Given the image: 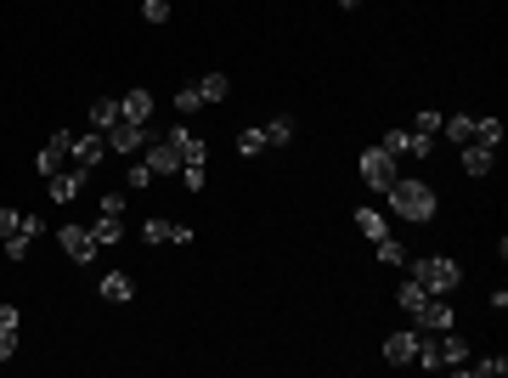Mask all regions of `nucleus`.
<instances>
[{"instance_id": "obj_1", "label": "nucleus", "mask_w": 508, "mask_h": 378, "mask_svg": "<svg viewBox=\"0 0 508 378\" xmlns=\"http://www.w3.org/2000/svg\"><path fill=\"white\" fill-rule=\"evenodd\" d=\"M384 198H390V215H402V220H412V226L435 220V209H441L435 187H429V181H407V175H395L390 187H384Z\"/></svg>"}, {"instance_id": "obj_2", "label": "nucleus", "mask_w": 508, "mask_h": 378, "mask_svg": "<svg viewBox=\"0 0 508 378\" xmlns=\"http://www.w3.org/2000/svg\"><path fill=\"white\" fill-rule=\"evenodd\" d=\"M407 277H418L429 294H452L457 282H464V266L446 260V254H424V260H412V266H407Z\"/></svg>"}, {"instance_id": "obj_3", "label": "nucleus", "mask_w": 508, "mask_h": 378, "mask_svg": "<svg viewBox=\"0 0 508 378\" xmlns=\"http://www.w3.org/2000/svg\"><path fill=\"white\" fill-rule=\"evenodd\" d=\"M152 135H159V130H152V119H119V125L107 130V153L136 158V153H142V147L152 142Z\"/></svg>"}, {"instance_id": "obj_4", "label": "nucleus", "mask_w": 508, "mask_h": 378, "mask_svg": "<svg viewBox=\"0 0 508 378\" xmlns=\"http://www.w3.org/2000/svg\"><path fill=\"white\" fill-rule=\"evenodd\" d=\"M402 175V158H390L384 147L373 142V147H362V187H373V192H384L390 181Z\"/></svg>"}, {"instance_id": "obj_5", "label": "nucleus", "mask_w": 508, "mask_h": 378, "mask_svg": "<svg viewBox=\"0 0 508 378\" xmlns=\"http://www.w3.org/2000/svg\"><path fill=\"white\" fill-rule=\"evenodd\" d=\"M384 153L390 158H429L435 153V135H418V130H384Z\"/></svg>"}, {"instance_id": "obj_6", "label": "nucleus", "mask_w": 508, "mask_h": 378, "mask_svg": "<svg viewBox=\"0 0 508 378\" xmlns=\"http://www.w3.org/2000/svg\"><path fill=\"white\" fill-rule=\"evenodd\" d=\"M57 243H63V254H68L74 266H90V260L102 254V243L90 237V226H63V232H57Z\"/></svg>"}, {"instance_id": "obj_7", "label": "nucleus", "mask_w": 508, "mask_h": 378, "mask_svg": "<svg viewBox=\"0 0 508 378\" xmlns=\"http://www.w3.org/2000/svg\"><path fill=\"white\" fill-rule=\"evenodd\" d=\"M40 232H45V220H40V215H23V220H18V232H12V237H0V249H6V260H12V266H23Z\"/></svg>"}, {"instance_id": "obj_8", "label": "nucleus", "mask_w": 508, "mask_h": 378, "mask_svg": "<svg viewBox=\"0 0 508 378\" xmlns=\"http://www.w3.org/2000/svg\"><path fill=\"white\" fill-rule=\"evenodd\" d=\"M85 181H90V170H80V164H63L57 175H45V192H51V204H74Z\"/></svg>"}, {"instance_id": "obj_9", "label": "nucleus", "mask_w": 508, "mask_h": 378, "mask_svg": "<svg viewBox=\"0 0 508 378\" xmlns=\"http://www.w3.org/2000/svg\"><path fill=\"white\" fill-rule=\"evenodd\" d=\"M412 328H418V334H446V328H452V299H446V294H429L424 311L412 316Z\"/></svg>"}, {"instance_id": "obj_10", "label": "nucleus", "mask_w": 508, "mask_h": 378, "mask_svg": "<svg viewBox=\"0 0 508 378\" xmlns=\"http://www.w3.org/2000/svg\"><path fill=\"white\" fill-rule=\"evenodd\" d=\"M68 147H74V130H57V135H45V147L35 153V170L40 175H57L68 164Z\"/></svg>"}, {"instance_id": "obj_11", "label": "nucleus", "mask_w": 508, "mask_h": 378, "mask_svg": "<svg viewBox=\"0 0 508 378\" xmlns=\"http://www.w3.org/2000/svg\"><path fill=\"white\" fill-rule=\"evenodd\" d=\"M142 164L152 175H176L181 170V153H176V142H169V135H152V142L142 147Z\"/></svg>"}, {"instance_id": "obj_12", "label": "nucleus", "mask_w": 508, "mask_h": 378, "mask_svg": "<svg viewBox=\"0 0 508 378\" xmlns=\"http://www.w3.org/2000/svg\"><path fill=\"white\" fill-rule=\"evenodd\" d=\"M102 158H107V135H102V130H90V135H74V147H68V164H80V170H97Z\"/></svg>"}, {"instance_id": "obj_13", "label": "nucleus", "mask_w": 508, "mask_h": 378, "mask_svg": "<svg viewBox=\"0 0 508 378\" xmlns=\"http://www.w3.org/2000/svg\"><path fill=\"white\" fill-rule=\"evenodd\" d=\"M142 243H181V249H187L192 243V226H176V220L152 215V220H142Z\"/></svg>"}, {"instance_id": "obj_14", "label": "nucleus", "mask_w": 508, "mask_h": 378, "mask_svg": "<svg viewBox=\"0 0 508 378\" xmlns=\"http://www.w3.org/2000/svg\"><path fill=\"white\" fill-rule=\"evenodd\" d=\"M435 356H441V367H452V373H457V367L469 361V339L446 328V334H435Z\"/></svg>"}, {"instance_id": "obj_15", "label": "nucleus", "mask_w": 508, "mask_h": 378, "mask_svg": "<svg viewBox=\"0 0 508 378\" xmlns=\"http://www.w3.org/2000/svg\"><path fill=\"white\" fill-rule=\"evenodd\" d=\"M97 294L107 299V305H125V299H136V277L130 271H107V277L97 282Z\"/></svg>"}, {"instance_id": "obj_16", "label": "nucleus", "mask_w": 508, "mask_h": 378, "mask_svg": "<svg viewBox=\"0 0 508 378\" xmlns=\"http://www.w3.org/2000/svg\"><path fill=\"white\" fill-rule=\"evenodd\" d=\"M18 328H23V311L18 305H0V361L18 356Z\"/></svg>"}, {"instance_id": "obj_17", "label": "nucleus", "mask_w": 508, "mask_h": 378, "mask_svg": "<svg viewBox=\"0 0 508 378\" xmlns=\"http://www.w3.org/2000/svg\"><path fill=\"white\" fill-rule=\"evenodd\" d=\"M192 90H198L204 108H221V102L232 96V80H226V73H204V80H192Z\"/></svg>"}, {"instance_id": "obj_18", "label": "nucleus", "mask_w": 508, "mask_h": 378, "mask_svg": "<svg viewBox=\"0 0 508 378\" xmlns=\"http://www.w3.org/2000/svg\"><path fill=\"white\" fill-rule=\"evenodd\" d=\"M412 356H418V328H407V334H390V339H384V361L407 367Z\"/></svg>"}, {"instance_id": "obj_19", "label": "nucleus", "mask_w": 508, "mask_h": 378, "mask_svg": "<svg viewBox=\"0 0 508 378\" xmlns=\"http://www.w3.org/2000/svg\"><path fill=\"white\" fill-rule=\"evenodd\" d=\"M169 142H176V153H181V164L187 158H209V147H204V135H192L187 125H176V130H164Z\"/></svg>"}, {"instance_id": "obj_20", "label": "nucleus", "mask_w": 508, "mask_h": 378, "mask_svg": "<svg viewBox=\"0 0 508 378\" xmlns=\"http://www.w3.org/2000/svg\"><path fill=\"white\" fill-rule=\"evenodd\" d=\"M119 119H152V90H125V96H119Z\"/></svg>"}, {"instance_id": "obj_21", "label": "nucleus", "mask_w": 508, "mask_h": 378, "mask_svg": "<svg viewBox=\"0 0 508 378\" xmlns=\"http://www.w3.org/2000/svg\"><path fill=\"white\" fill-rule=\"evenodd\" d=\"M457 153H464V170H469V175H491V164H497V153L481 147V142H464Z\"/></svg>"}, {"instance_id": "obj_22", "label": "nucleus", "mask_w": 508, "mask_h": 378, "mask_svg": "<svg viewBox=\"0 0 508 378\" xmlns=\"http://www.w3.org/2000/svg\"><path fill=\"white\" fill-rule=\"evenodd\" d=\"M119 125V96H97V102H90V130H113Z\"/></svg>"}, {"instance_id": "obj_23", "label": "nucleus", "mask_w": 508, "mask_h": 378, "mask_svg": "<svg viewBox=\"0 0 508 378\" xmlns=\"http://www.w3.org/2000/svg\"><path fill=\"white\" fill-rule=\"evenodd\" d=\"M424 299H429V289H424V282H418V277H407V282H402V289H395V305H402L407 316H418V311H424Z\"/></svg>"}, {"instance_id": "obj_24", "label": "nucleus", "mask_w": 508, "mask_h": 378, "mask_svg": "<svg viewBox=\"0 0 508 378\" xmlns=\"http://www.w3.org/2000/svg\"><path fill=\"white\" fill-rule=\"evenodd\" d=\"M90 237H97L102 249H113L119 237H125V215H97V226H90Z\"/></svg>"}, {"instance_id": "obj_25", "label": "nucleus", "mask_w": 508, "mask_h": 378, "mask_svg": "<svg viewBox=\"0 0 508 378\" xmlns=\"http://www.w3.org/2000/svg\"><path fill=\"white\" fill-rule=\"evenodd\" d=\"M294 130H300L294 113H277L271 125H266V147H288V142H294Z\"/></svg>"}, {"instance_id": "obj_26", "label": "nucleus", "mask_w": 508, "mask_h": 378, "mask_svg": "<svg viewBox=\"0 0 508 378\" xmlns=\"http://www.w3.org/2000/svg\"><path fill=\"white\" fill-rule=\"evenodd\" d=\"M441 135H452V147L474 142V113H452V119H441Z\"/></svg>"}, {"instance_id": "obj_27", "label": "nucleus", "mask_w": 508, "mask_h": 378, "mask_svg": "<svg viewBox=\"0 0 508 378\" xmlns=\"http://www.w3.org/2000/svg\"><path fill=\"white\" fill-rule=\"evenodd\" d=\"M457 373H469V378H503V373H508V361H503V356H481V361L469 356Z\"/></svg>"}, {"instance_id": "obj_28", "label": "nucleus", "mask_w": 508, "mask_h": 378, "mask_svg": "<svg viewBox=\"0 0 508 378\" xmlns=\"http://www.w3.org/2000/svg\"><path fill=\"white\" fill-rule=\"evenodd\" d=\"M238 153H243V158H260V153H266V125H243V130H238Z\"/></svg>"}, {"instance_id": "obj_29", "label": "nucleus", "mask_w": 508, "mask_h": 378, "mask_svg": "<svg viewBox=\"0 0 508 378\" xmlns=\"http://www.w3.org/2000/svg\"><path fill=\"white\" fill-rule=\"evenodd\" d=\"M356 226H362V237H367V243H379V237H390V220H384L379 209H356Z\"/></svg>"}, {"instance_id": "obj_30", "label": "nucleus", "mask_w": 508, "mask_h": 378, "mask_svg": "<svg viewBox=\"0 0 508 378\" xmlns=\"http://www.w3.org/2000/svg\"><path fill=\"white\" fill-rule=\"evenodd\" d=\"M176 175H181V187H187V192H204V181H209V158H187Z\"/></svg>"}, {"instance_id": "obj_31", "label": "nucleus", "mask_w": 508, "mask_h": 378, "mask_svg": "<svg viewBox=\"0 0 508 378\" xmlns=\"http://www.w3.org/2000/svg\"><path fill=\"white\" fill-rule=\"evenodd\" d=\"M474 142L497 153V147H503V119H474Z\"/></svg>"}, {"instance_id": "obj_32", "label": "nucleus", "mask_w": 508, "mask_h": 378, "mask_svg": "<svg viewBox=\"0 0 508 378\" xmlns=\"http://www.w3.org/2000/svg\"><path fill=\"white\" fill-rule=\"evenodd\" d=\"M373 254H379V266H407V249L395 243V237H379V243H373Z\"/></svg>"}, {"instance_id": "obj_33", "label": "nucleus", "mask_w": 508, "mask_h": 378, "mask_svg": "<svg viewBox=\"0 0 508 378\" xmlns=\"http://www.w3.org/2000/svg\"><path fill=\"white\" fill-rule=\"evenodd\" d=\"M152 181H159V175H152V170H147L142 158H130V170H125V187H130V192H147Z\"/></svg>"}, {"instance_id": "obj_34", "label": "nucleus", "mask_w": 508, "mask_h": 378, "mask_svg": "<svg viewBox=\"0 0 508 378\" xmlns=\"http://www.w3.org/2000/svg\"><path fill=\"white\" fill-rule=\"evenodd\" d=\"M125 204H130V187H113V192H102V215H125Z\"/></svg>"}, {"instance_id": "obj_35", "label": "nucleus", "mask_w": 508, "mask_h": 378, "mask_svg": "<svg viewBox=\"0 0 508 378\" xmlns=\"http://www.w3.org/2000/svg\"><path fill=\"white\" fill-rule=\"evenodd\" d=\"M176 113H181V119H187V113H204V102H198V90H192V85H181V90H176Z\"/></svg>"}, {"instance_id": "obj_36", "label": "nucleus", "mask_w": 508, "mask_h": 378, "mask_svg": "<svg viewBox=\"0 0 508 378\" xmlns=\"http://www.w3.org/2000/svg\"><path fill=\"white\" fill-rule=\"evenodd\" d=\"M441 119H446V113H435V108H424L418 119H412V130H418V135H441Z\"/></svg>"}, {"instance_id": "obj_37", "label": "nucleus", "mask_w": 508, "mask_h": 378, "mask_svg": "<svg viewBox=\"0 0 508 378\" xmlns=\"http://www.w3.org/2000/svg\"><path fill=\"white\" fill-rule=\"evenodd\" d=\"M142 18L159 28V23H169V0H142Z\"/></svg>"}, {"instance_id": "obj_38", "label": "nucleus", "mask_w": 508, "mask_h": 378, "mask_svg": "<svg viewBox=\"0 0 508 378\" xmlns=\"http://www.w3.org/2000/svg\"><path fill=\"white\" fill-rule=\"evenodd\" d=\"M18 220H23V209H6V204H0V237L18 232Z\"/></svg>"}, {"instance_id": "obj_39", "label": "nucleus", "mask_w": 508, "mask_h": 378, "mask_svg": "<svg viewBox=\"0 0 508 378\" xmlns=\"http://www.w3.org/2000/svg\"><path fill=\"white\" fill-rule=\"evenodd\" d=\"M339 6H345V12H350V6H362V0H339Z\"/></svg>"}]
</instances>
